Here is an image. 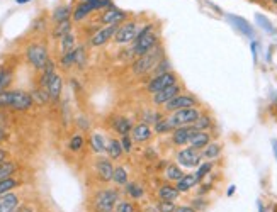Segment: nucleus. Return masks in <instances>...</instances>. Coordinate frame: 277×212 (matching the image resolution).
<instances>
[{"label": "nucleus", "instance_id": "ea45409f", "mask_svg": "<svg viewBox=\"0 0 277 212\" xmlns=\"http://www.w3.org/2000/svg\"><path fill=\"white\" fill-rule=\"evenodd\" d=\"M168 71H172V65H170V61H168V58L165 56L164 59H162L158 65L153 68V71L150 73V78L152 77H157V75H164V73H168Z\"/></svg>", "mask_w": 277, "mask_h": 212}, {"label": "nucleus", "instance_id": "ddd939ff", "mask_svg": "<svg viewBox=\"0 0 277 212\" xmlns=\"http://www.w3.org/2000/svg\"><path fill=\"white\" fill-rule=\"evenodd\" d=\"M197 133V129L194 126H180L177 129L172 131V145L177 148H185L189 146L192 136Z\"/></svg>", "mask_w": 277, "mask_h": 212}, {"label": "nucleus", "instance_id": "7ed1b4c3", "mask_svg": "<svg viewBox=\"0 0 277 212\" xmlns=\"http://www.w3.org/2000/svg\"><path fill=\"white\" fill-rule=\"evenodd\" d=\"M164 58H165V51H164V48L158 45L157 48H153L152 51H148L146 54L134 59L133 65H131L133 73L136 75V77H145V75H150L153 71V68H155Z\"/></svg>", "mask_w": 277, "mask_h": 212}, {"label": "nucleus", "instance_id": "e433bc0d", "mask_svg": "<svg viewBox=\"0 0 277 212\" xmlns=\"http://www.w3.org/2000/svg\"><path fill=\"white\" fill-rule=\"evenodd\" d=\"M70 15H72V9H70L68 5L58 7V9L53 12V21H55V24H60L63 21H70Z\"/></svg>", "mask_w": 277, "mask_h": 212}, {"label": "nucleus", "instance_id": "c03bdc74", "mask_svg": "<svg viewBox=\"0 0 277 212\" xmlns=\"http://www.w3.org/2000/svg\"><path fill=\"white\" fill-rule=\"evenodd\" d=\"M177 206H179L177 202H170V201H157L155 202V207L158 212H175Z\"/></svg>", "mask_w": 277, "mask_h": 212}, {"label": "nucleus", "instance_id": "6e6552de", "mask_svg": "<svg viewBox=\"0 0 277 212\" xmlns=\"http://www.w3.org/2000/svg\"><path fill=\"white\" fill-rule=\"evenodd\" d=\"M175 159L182 168L192 170V168H197L203 163V155H201V151L194 150L191 146H185L179 150V153L175 155Z\"/></svg>", "mask_w": 277, "mask_h": 212}, {"label": "nucleus", "instance_id": "bb28decb", "mask_svg": "<svg viewBox=\"0 0 277 212\" xmlns=\"http://www.w3.org/2000/svg\"><path fill=\"white\" fill-rule=\"evenodd\" d=\"M17 171H19V163L14 161V159H7V161L0 163V180L15 177Z\"/></svg>", "mask_w": 277, "mask_h": 212}, {"label": "nucleus", "instance_id": "a878e982", "mask_svg": "<svg viewBox=\"0 0 277 212\" xmlns=\"http://www.w3.org/2000/svg\"><path fill=\"white\" fill-rule=\"evenodd\" d=\"M221 151H223V146L216 141H211L201 151V155H203V159H206V161H215V159L221 157Z\"/></svg>", "mask_w": 277, "mask_h": 212}, {"label": "nucleus", "instance_id": "09e8293b", "mask_svg": "<svg viewBox=\"0 0 277 212\" xmlns=\"http://www.w3.org/2000/svg\"><path fill=\"white\" fill-rule=\"evenodd\" d=\"M7 159H10V155L7 150H3V148H0V163L7 161Z\"/></svg>", "mask_w": 277, "mask_h": 212}, {"label": "nucleus", "instance_id": "0eeeda50", "mask_svg": "<svg viewBox=\"0 0 277 212\" xmlns=\"http://www.w3.org/2000/svg\"><path fill=\"white\" fill-rule=\"evenodd\" d=\"M111 5V0H84V2H80L77 7H75L73 10V21H82V19H85L89 14H92L94 10H99V9H109Z\"/></svg>", "mask_w": 277, "mask_h": 212}, {"label": "nucleus", "instance_id": "a211bd4d", "mask_svg": "<svg viewBox=\"0 0 277 212\" xmlns=\"http://www.w3.org/2000/svg\"><path fill=\"white\" fill-rule=\"evenodd\" d=\"M153 136H155V131H153V127L150 126V124H146V122H138V124H134L133 131H131L133 141H134V143H140V145L152 141Z\"/></svg>", "mask_w": 277, "mask_h": 212}, {"label": "nucleus", "instance_id": "72a5a7b5", "mask_svg": "<svg viewBox=\"0 0 277 212\" xmlns=\"http://www.w3.org/2000/svg\"><path fill=\"white\" fill-rule=\"evenodd\" d=\"M213 166H215V161H203L201 163L199 166H197V170L194 171V175H196V178H197V182H203V180H206L211 175V171H213Z\"/></svg>", "mask_w": 277, "mask_h": 212}, {"label": "nucleus", "instance_id": "9b49d317", "mask_svg": "<svg viewBox=\"0 0 277 212\" xmlns=\"http://www.w3.org/2000/svg\"><path fill=\"white\" fill-rule=\"evenodd\" d=\"M197 99L194 97L192 94H180L177 95L175 99H172L170 102H167L164 106V112L165 114H173L177 110L182 109H189V107H197Z\"/></svg>", "mask_w": 277, "mask_h": 212}, {"label": "nucleus", "instance_id": "2eb2a0df", "mask_svg": "<svg viewBox=\"0 0 277 212\" xmlns=\"http://www.w3.org/2000/svg\"><path fill=\"white\" fill-rule=\"evenodd\" d=\"M180 94H184V87H182L180 83H175V85H172V87H168V89H165V90L158 92V94H155V95H152V104L153 106L164 107L165 104L170 102L172 99H175L177 95H180Z\"/></svg>", "mask_w": 277, "mask_h": 212}, {"label": "nucleus", "instance_id": "f8f14e48", "mask_svg": "<svg viewBox=\"0 0 277 212\" xmlns=\"http://www.w3.org/2000/svg\"><path fill=\"white\" fill-rule=\"evenodd\" d=\"M168 115H170V119H172L173 126H175V129H177V127H180V126H192V124L201 117V110L197 109V107H189V109L177 110V112L168 114Z\"/></svg>", "mask_w": 277, "mask_h": 212}, {"label": "nucleus", "instance_id": "3c124183", "mask_svg": "<svg viewBox=\"0 0 277 212\" xmlns=\"http://www.w3.org/2000/svg\"><path fill=\"white\" fill-rule=\"evenodd\" d=\"M7 119H9V115H7L5 112H3L2 109H0V126H2V127H5Z\"/></svg>", "mask_w": 277, "mask_h": 212}, {"label": "nucleus", "instance_id": "c85d7f7f", "mask_svg": "<svg viewBox=\"0 0 277 212\" xmlns=\"http://www.w3.org/2000/svg\"><path fill=\"white\" fill-rule=\"evenodd\" d=\"M106 153H108V157L111 159H119L122 157V153H124V150H122L119 139L111 138L108 141V150H106Z\"/></svg>", "mask_w": 277, "mask_h": 212}, {"label": "nucleus", "instance_id": "20e7f679", "mask_svg": "<svg viewBox=\"0 0 277 212\" xmlns=\"http://www.w3.org/2000/svg\"><path fill=\"white\" fill-rule=\"evenodd\" d=\"M158 46V34L155 33V29H153V24H148L146 27L138 33L136 39H134L133 43V48L129 51H131V56L134 58H140V56L146 54L148 51H152L153 48Z\"/></svg>", "mask_w": 277, "mask_h": 212}, {"label": "nucleus", "instance_id": "58836bf2", "mask_svg": "<svg viewBox=\"0 0 277 212\" xmlns=\"http://www.w3.org/2000/svg\"><path fill=\"white\" fill-rule=\"evenodd\" d=\"M114 212H140V211H138V204L134 201H129V199H121V201L117 202Z\"/></svg>", "mask_w": 277, "mask_h": 212}, {"label": "nucleus", "instance_id": "8fccbe9b", "mask_svg": "<svg viewBox=\"0 0 277 212\" xmlns=\"http://www.w3.org/2000/svg\"><path fill=\"white\" fill-rule=\"evenodd\" d=\"M7 138H9V133H7L5 127L0 126V145H2L3 141H7Z\"/></svg>", "mask_w": 277, "mask_h": 212}, {"label": "nucleus", "instance_id": "f3484780", "mask_svg": "<svg viewBox=\"0 0 277 212\" xmlns=\"http://www.w3.org/2000/svg\"><path fill=\"white\" fill-rule=\"evenodd\" d=\"M126 19H128V14L124 10L117 9V7H109V9L102 12L99 21H101V24H104V26H119Z\"/></svg>", "mask_w": 277, "mask_h": 212}, {"label": "nucleus", "instance_id": "9d476101", "mask_svg": "<svg viewBox=\"0 0 277 212\" xmlns=\"http://www.w3.org/2000/svg\"><path fill=\"white\" fill-rule=\"evenodd\" d=\"M138 33H140L138 24L134 21H128L117 27V33L114 36L112 41L116 43V45H129V43H134Z\"/></svg>", "mask_w": 277, "mask_h": 212}, {"label": "nucleus", "instance_id": "f03ea898", "mask_svg": "<svg viewBox=\"0 0 277 212\" xmlns=\"http://www.w3.org/2000/svg\"><path fill=\"white\" fill-rule=\"evenodd\" d=\"M119 187H109V189H99L94 192L90 199V207L94 212H114L117 202L121 201Z\"/></svg>", "mask_w": 277, "mask_h": 212}, {"label": "nucleus", "instance_id": "a19ab883", "mask_svg": "<svg viewBox=\"0 0 277 212\" xmlns=\"http://www.w3.org/2000/svg\"><path fill=\"white\" fill-rule=\"evenodd\" d=\"M209 204H211V201H209V199H206L204 195H197V197L191 199V206L197 212H206V211H208V207H209Z\"/></svg>", "mask_w": 277, "mask_h": 212}, {"label": "nucleus", "instance_id": "c9c22d12", "mask_svg": "<svg viewBox=\"0 0 277 212\" xmlns=\"http://www.w3.org/2000/svg\"><path fill=\"white\" fill-rule=\"evenodd\" d=\"M68 33H72V21H63L60 24H55V29H53L55 39H61L63 36Z\"/></svg>", "mask_w": 277, "mask_h": 212}, {"label": "nucleus", "instance_id": "603ef678", "mask_svg": "<svg viewBox=\"0 0 277 212\" xmlns=\"http://www.w3.org/2000/svg\"><path fill=\"white\" fill-rule=\"evenodd\" d=\"M26 2H31V0H17V3H26Z\"/></svg>", "mask_w": 277, "mask_h": 212}, {"label": "nucleus", "instance_id": "c756f323", "mask_svg": "<svg viewBox=\"0 0 277 212\" xmlns=\"http://www.w3.org/2000/svg\"><path fill=\"white\" fill-rule=\"evenodd\" d=\"M129 182V173L128 170H126V166L122 165H117L116 168H114V175H112V183L116 187H124L126 183Z\"/></svg>", "mask_w": 277, "mask_h": 212}, {"label": "nucleus", "instance_id": "aec40b11", "mask_svg": "<svg viewBox=\"0 0 277 212\" xmlns=\"http://www.w3.org/2000/svg\"><path fill=\"white\" fill-rule=\"evenodd\" d=\"M111 127H112L114 133H117L119 136H129L134 124L129 121L128 117H124V115H114V117L111 119Z\"/></svg>", "mask_w": 277, "mask_h": 212}, {"label": "nucleus", "instance_id": "473e14b6", "mask_svg": "<svg viewBox=\"0 0 277 212\" xmlns=\"http://www.w3.org/2000/svg\"><path fill=\"white\" fill-rule=\"evenodd\" d=\"M77 45V39H75V34L73 33H68V34H65L63 38L60 39V54H66V53H70V51H73L75 46Z\"/></svg>", "mask_w": 277, "mask_h": 212}, {"label": "nucleus", "instance_id": "5701e85b", "mask_svg": "<svg viewBox=\"0 0 277 212\" xmlns=\"http://www.w3.org/2000/svg\"><path fill=\"white\" fill-rule=\"evenodd\" d=\"M184 175H185V170H184V168H182L177 161L167 163V166H165V170H164L165 182L177 183L182 177H184Z\"/></svg>", "mask_w": 277, "mask_h": 212}, {"label": "nucleus", "instance_id": "4be33fe9", "mask_svg": "<svg viewBox=\"0 0 277 212\" xmlns=\"http://www.w3.org/2000/svg\"><path fill=\"white\" fill-rule=\"evenodd\" d=\"M46 90H48V95H50V101L51 102H58L61 97V92H63V78L61 75L55 73L53 77H51L48 87H46Z\"/></svg>", "mask_w": 277, "mask_h": 212}, {"label": "nucleus", "instance_id": "f704fd0d", "mask_svg": "<svg viewBox=\"0 0 277 212\" xmlns=\"http://www.w3.org/2000/svg\"><path fill=\"white\" fill-rule=\"evenodd\" d=\"M12 77H14V73L10 68L0 66V92L9 90L10 83H12Z\"/></svg>", "mask_w": 277, "mask_h": 212}, {"label": "nucleus", "instance_id": "1a4fd4ad", "mask_svg": "<svg viewBox=\"0 0 277 212\" xmlns=\"http://www.w3.org/2000/svg\"><path fill=\"white\" fill-rule=\"evenodd\" d=\"M114 166L112 165V159L109 157H102L99 155L94 161V173H96L97 180L101 183H109L112 182V175H114Z\"/></svg>", "mask_w": 277, "mask_h": 212}, {"label": "nucleus", "instance_id": "79ce46f5", "mask_svg": "<svg viewBox=\"0 0 277 212\" xmlns=\"http://www.w3.org/2000/svg\"><path fill=\"white\" fill-rule=\"evenodd\" d=\"M75 61H77V48L73 51H70V53L60 56V66L65 68V70L66 68H72L75 65Z\"/></svg>", "mask_w": 277, "mask_h": 212}, {"label": "nucleus", "instance_id": "412c9836", "mask_svg": "<svg viewBox=\"0 0 277 212\" xmlns=\"http://www.w3.org/2000/svg\"><path fill=\"white\" fill-rule=\"evenodd\" d=\"M122 194H124L126 199H129V201L138 202L145 197V187L138 182H128L122 187Z\"/></svg>", "mask_w": 277, "mask_h": 212}, {"label": "nucleus", "instance_id": "dca6fc26", "mask_svg": "<svg viewBox=\"0 0 277 212\" xmlns=\"http://www.w3.org/2000/svg\"><path fill=\"white\" fill-rule=\"evenodd\" d=\"M22 206L21 192L12 190L9 194L0 195V212H15Z\"/></svg>", "mask_w": 277, "mask_h": 212}, {"label": "nucleus", "instance_id": "49530a36", "mask_svg": "<svg viewBox=\"0 0 277 212\" xmlns=\"http://www.w3.org/2000/svg\"><path fill=\"white\" fill-rule=\"evenodd\" d=\"M175 212H197V211L194 209L191 204H179V206H177V209H175Z\"/></svg>", "mask_w": 277, "mask_h": 212}, {"label": "nucleus", "instance_id": "b1692460", "mask_svg": "<svg viewBox=\"0 0 277 212\" xmlns=\"http://www.w3.org/2000/svg\"><path fill=\"white\" fill-rule=\"evenodd\" d=\"M197 178H196V175L194 173H185L184 177H182L179 182L175 183V187H177V190L180 192V194H189L191 190H194L197 187Z\"/></svg>", "mask_w": 277, "mask_h": 212}, {"label": "nucleus", "instance_id": "de8ad7c7", "mask_svg": "<svg viewBox=\"0 0 277 212\" xmlns=\"http://www.w3.org/2000/svg\"><path fill=\"white\" fill-rule=\"evenodd\" d=\"M15 212H36V207L31 206V204H22V206L19 207Z\"/></svg>", "mask_w": 277, "mask_h": 212}, {"label": "nucleus", "instance_id": "a18cd8bd", "mask_svg": "<svg viewBox=\"0 0 277 212\" xmlns=\"http://www.w3.org/2000/svg\"><path fill=\"white\" fill-rule=\"evenodd\" d=\"M119 141H121V146H122V150H124V153H131V151H133V145H134L131 134H129V136H121Z\"/></svg>", "mask_w": 277, "mask_h": 212}, {"label": "nucleus", "instance_id": "2f4dec72", "mask_svg": "<svg viewBox=\"0 0 277 212\" xmlns=\"http://www.w3.org/2000/svg\"><path fill=\"white\" fill-rule=\"evenodd\" d=\"M175 129V126H173L172 119H170V115H167V117L160 119L155 126H153V131H155V134H172V131Z\"/></svg>", "mask_w": 277, "mask_h": 212}, {"label": "nucleus", "instance_id": "393cba45", "mask_svg": "<svg viewBox=\"0 0 277 212\" xmlns=\"http://www.w3.org/2000/svg\"><path fill=\"white\" fill-rule=\"evenodd\" d=\"M209 143H211V134H209L208 131H197V133L192 136L189 146L194 148V150H197V151H203Z\"/></svg>", "mask_w": 277, "mask_h": 212}, {"label": "nucleus", "instance_id": "cd10ccee", "mask_svg": "<svg viewBox=\"0 0 277 212\" xmlns=\"http://www.w3.org/2000/svg\"><path fill=\"white\" fill-rule=\"evenodd\" d=\"M90 148H92V151L97 155L106 153V150H108V141H106L104 134L92 133V136H90Z\"/></svg>", "mask_w": 277, "mask_h": 212}, {"label": "nucleus", "instance_id": "423d86ee", "mask_svg": "<svg viewBox=\"0 0 277 212\" xmlns=\"http://www.w3.org/2000/svg\"><path fill=\"white\" fill-rule=\"evenodd\" d=\"M175 83H179V77H177L173 71H168V73L157 75V77L150 78L148 83H146V92H148L150 95H155V94H158V92L175 85Z\"/></svg>", "mask_w": 277, "mask_h": 212}, {"label": "nucleus", "instance_id": "37998d69", "mask_svg": "<svg viewBox=\"0 0 277 212\" xmlns=\"http://www.w3.org/2000/svg\"><path fill=\"white\" fill-rule=\"evenodd\" d=\"M197 131H208L213 126V117H209L208 114H201V117L192 124Z\"/></svg>", "mask_w": 277, "mask_h": 212}, {"label": "nucleus", "instance_id": "7c9ffc66", "mask_svg": "<svg viewBox=\"0 0 277 212\" xmlns=\"http://www.w3.org/2000/svg\"><path fill=\"white\" fill-rule=\"evenodd\" d=\"M19 187H22V180L19 177H10L5 180H0V195L9 194L12 190H17Z\"/></svg>", "mask_w": 277, "mask_h": 212}, {"label": "nucleus", "instance_id": "39448f33", "mask_svg": "<svg viewBox=\"0 0 277 212\" xmlns=\"http://www.w3.org/2000/svg\"><path fill=\"white\" fill-rule=\"evenodd\" d=\"M26 58L31 66L41 71L50 61L48 48H46L45 45H39V43H33V45H29L26 48Z\"/></svg>", "mask_w": 277, "mask_h": 212}, {"label": "nucleus", "instance_id": "6ab92c4d", "mask_svg": "<svg viewBox=\"0 0 277 212\" xmlns=\"http://www.w3.org/2000/svg\"><path fill=\"white\" fill-rule=\"evenodd\" d=\"M180 197V192L177 190L175 183L172 182H164L157 190V199L158 201H170V202H177Z\"/></svg>", "mask_w": 277, "mask_h": 212}, {"label": "nucleus", "instance_id": "4c0bfd02", "mask_svg": "<svg viewBox=\"0 0 277 212\" xmlns=\"http://www.w3.org/2000/svg\"><path fill=\"white\" fill-rule=\"evenodd\" d=\"M84 146H85V139H84V136H82L80 133L73 134L72 138H70V141H68V150L70 151L78 153V151L84 150Z\"/></svg>", "mask_w": 277, "mask_h": 212}, {"label": "nucleus", "instance_id": "f257e3e1", "mask_svg": "<svg viewBox=\"0 0 277 212\" xmlns=\"http://www.w3.org/2000/svg\"><path fill=\"white\" fill-rule=\"evenodd\" d=\"M34 106V99L29 92L17 90V89H9L5 92H0V109H12L24 112L29 110Z\"/></svg>", "mask_w": 277, "mask_h": 212}, {"label": "nucleus", "instance_id": "4468645a", "mask_svg": "<svg viewBox=\"0 0 277 212\" xmlns=\"http://www.w3.org/2000/svg\"><path fill=\"white\" fill-rule=\"evenodd\" d=\"M117 27H119V26H104V27H101L97 33H94L92 36H90V46L99 48V46L108 45L109 41H112V39H114V36H116V33H117Z\"/></svg>", "mask_w": 277, "mask_h": 212}]
</instances>
